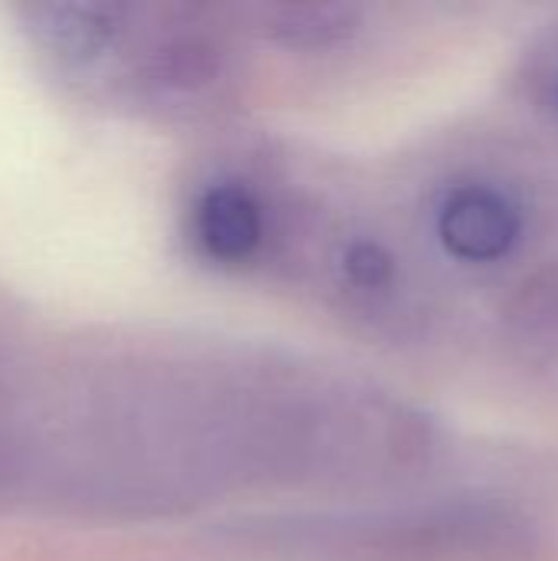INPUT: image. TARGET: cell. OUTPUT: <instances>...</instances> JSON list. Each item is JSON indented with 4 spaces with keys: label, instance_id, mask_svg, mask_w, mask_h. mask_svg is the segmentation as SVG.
I'll list each match as a JSON object with an SVG mask.
<instances>
[{
    "label": "cell",
    "instance_id": "7a4b0ae2",
    "mask_svg": "<svg viewBox=\"0 0 558 561\" xmlns=\"http://www.w3.org/2000/svg\"><path fill=\"white\" fill-rule=\"evenodd\" d=\"M270 224L266 207L243 181H217L201 191L191 210V237L197 250L220 266H240L260 256Z\"/></svg>",
    "mask_w": 558,
    "mask_h": 561
},
{
    "label": "cell",
    "instance_id": "8992f818",
    "mask_svg": "<svg viewBox=\"0 0 558 561\" xmlns=\"http://www.w3.org/2000/svg\"><path fill=\"white\" fill-rule=\"evenodd\" d=\"M553 102L558 105V69H556V76H553Z\"/></svg>",
    "mask_w": 558,
    "mask_h": 561
},
{
    "label": "cell",
    "instance_id": "5b68a950",
    "mask_svg": "<svg viewBox=\"0 0 558 561\" xmlns=\"http://www.w3.org/2000/svg\"><path fill=\"white\" fill-rule=\"evenodd\" d=\"M342 279L365 296H385L398 279V260L382 240L358 237L342 250Z\"/></svg>",
    "mask_w": 558,
    "mask_h": 561
},
{
    "label": "cell",
    "instance_id": "3957f363",
    "mask_svg": "<svg viewBox=\"0 0 558 561\" xmlns=\"http://www.w3.org/2000/svg\"><path fill=\"white\" fill-rule=\"evenodd\" d=\"M362 30L352 3H280L263 10V33L289 49H332Z\"/></svg>",
    "mask_w": 558,
    "mask_h": 561
},
{
    "label": "cell",
    "instance_id": "277c9868",
    "mask_svg": "<svg viewBox=\"0 0 558 561\" xmlns=\"http://www.w3.org/2000/svg\"><path fill=\"white\" fill-rule=\"evenodd\" d=\"M510 322L539 342H558V263L536 273L513 299Z\"/></svg>",
    "mask_w": 558,
    "mask_h": 561
},
{
    "label": "cell",
    "instance_id": "6da1fadb",
    "mask_svg": "<svg viewBox=\"0 0 558 561\" xmlns=\"http://www.w3.org/2000/svg\"><path fill=\"white\" fill-rule=\"evenodd\" d=\"M437 237L460 263H500L523 237V207L497 184L467 181L444 194L437 207Z\"/></svg>",
    "mask_w": 558,
    "mask_h": 561
}]
</instances>
